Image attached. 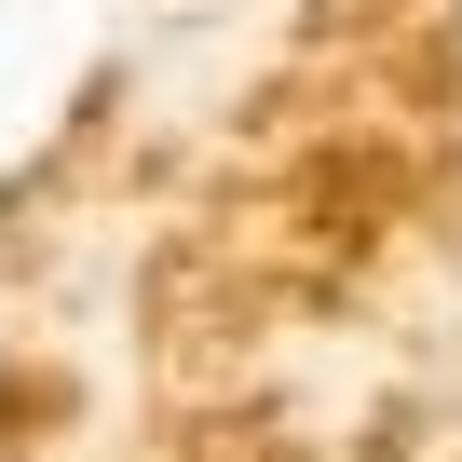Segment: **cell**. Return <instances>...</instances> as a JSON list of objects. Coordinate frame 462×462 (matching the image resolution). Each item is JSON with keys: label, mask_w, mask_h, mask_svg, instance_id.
Here are the masks:
<instances>
[]
</instances>
